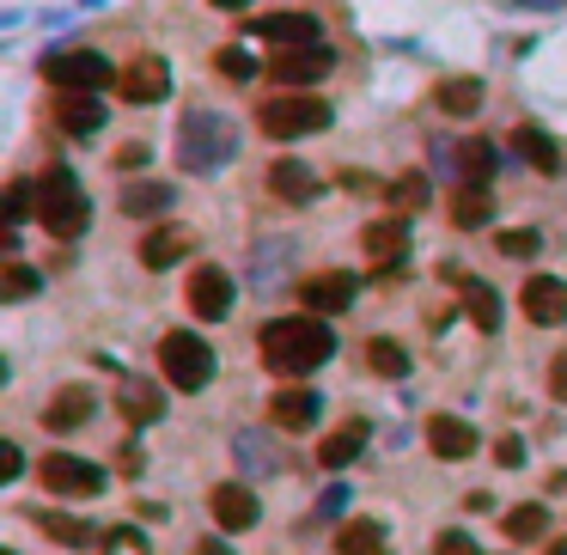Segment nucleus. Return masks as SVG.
<instances>
[{
	"mask_svg": "<svg viewBox=\"0 0 567 555\" xmlns=\"http://www.w3.org/2000/svg\"><path fill=\"white\" fill-rule=\"evenodd\" d=\"M336 355V336L323 330V318H275V324L262 330V360L275 372H287V379H299V372L323 367V360Z\"/></svg>",
	"mask_w": 567,
	"mask_h": 555,
	"instance_id": "1",
	"label": "nucleus"
},
{
	"mask_svg": "<svg viewBox=\"0 0 567 555\" xmlns=\"http://www.w3.org/2000/svg\"><path fill=\"white\" fill-rule=\"evenodd\" d=\"M37 220H44V232H56V238H79V232H86L93 208H86V189L74 184V171L56 165L44 184H37Z\"/></svg>",
	"mask_w": 567,
	"mask_h": 555,
	"instance_id": "2",
	"label": "nucleus"
},
{
	"mask_svg": "<svg viewBox=\"0 0 567 555\" xmlns=\"http://www.w3.org/2000/svg\"><path fill=\"white\" fill-rule=\"evenodd\" d=\"M257 128L269 140H299V135H323L330 128V104L311 92H281L257 110Z\"/></svg>",
	"mask_w": 567,
	"mask_h": 555,
	"instance_id": "3",
	"label": "nucleus"
},
{
	"mask_svg": "<svg viewBox=\"0 0 567 555\" xmlns=\"http://www.w3.org/2000/svg\"><path fill=\"white\" fill-rule=\"evenodd\" d=\"M232 147H238V135H232L226 116H214V110H196V116H184V140H177V159H184L189 171H214V165H226Z\"/></svg>",
	"mask_w": 567,
	"mask_h": 555,
	"instance_id": "4",
	"label": "nucleus"
},
{
	"mask_svg": "<svg viewBox=\"0 0 567 555\" xmlns=\"http://www.w3.org/2000/svg\"><path fill=\"white\" fill-rule=\"evenodd\" d=\"M159 372H165L177 391H201L214 379V348H208L196 330H171V336L159 342Z\"/></svg>",
	"mask_w": 567,
	"mask_h": 555,
	"instance_id": "5",
	"label": "nucleus"
},
{
	"mask_svg": "<svg viewBox=\"0 0 567 555\" xmlns=\"http://www.w3.org/2000/svg\"><path fill=\"white\" fill-rule=\"evenodd\" d=\"M44 79L56 86V92H104L110 79V62L98 55V49H62V55H49L44 62Z\"/></svg>",
	"mask_w": 567,
	"mask_h": 555,
	"instance_id": "6",
	"label": "nucleus"
},
{
	"mask_svg": "<svg viewBox=\"0 0 567 555\" xmlns=\"http://www.w3.org/2000/svg\"><path fill=\"white\" fill-rule=\"evenodd\" d=\"M37 477H44L49 494H67V501H86V494L104 489V470L93 458H74V452H49Z\"/></svg>",
	"mask_w": 567,
	"mask_h": 555,
	"instance_id": "7",
	"label": "nucleus"
},
{
	"mask_svg": "<svg viewBox=\"0 0 567 555\" xmlns=\"http://www.w3.org/2000/svg\"><path fill=\"white\" fill-rule=\"evenodd\" d=\"M330 67H336V55L323 44H299V49H281L275 62H269V74H275V86H293V92H299V86H318Z\"/></svg>",
	"mask_w": 567,
	"mask_h": 555,
	"instance_id": "8",
	"label": "nucleus"
},
{
	"mask_svg": "<svg viewBox=\"0 0 567 555\" xmlns=\"http://www.w3.org/2000/svg\"><path fill=\"white\" fill-rule=\"evenodd\" d=\"M116 86H123L128 104H159V98L171 92V67H165V55H135V62L116 74Z\"/></svg>",
	"mask_w": 567,
	"mask_h": 555,
	"instance_id": "9",
	"label": "nucleus"
},
{
	"mask_svg": "<svg viewBox=\"0 0 567 555\" xmlns=\"http://www.w3.org/2000/svg\"><path fill=\"white\" fill-rule=\"evenodd\" d=\"M189 311H196V318H208V324H214V318H226V311H232V275H226V269L201 262L196 275H189Z\"/></svg>",
	"mask_w": 567,
	"mask_h": 555,
	"instance_id": "10",
	"label": "nucleus"
},
{
	"mask_svg": "<svg viewBox=\"0 0 567 555\" xmlns=\"http://www.w3.org/2000/svg\"><path fill=\"white\" fill-rule=\"evenodd\" d=\"M208 513H214V525H220V531H250V525L262 519L257 494H250L245 482H220V489L208 494Z\"/></svg>",
	"mask_w": 567,
	"mask_h": 555,
	"instance_id": "11",
	"label": "nucleus"
},
{
	"mask_svg": "<svg viewBox=\"0 0 567 555\" xmlns=\"http://www.w3.org/2000/svg\"><path fill=\"white\" fill-rule=\"evenodd\" d=\"M299 299H306V311H311V318L348 311V306H354V275H342V269H323V275L299 281Z\"/></svg>",
	"mask_w": 567,
	"mask_h": 555,
	"instance_id": "12",
	"label": "nucleus"
},
{
	"mask_svg": "<svg viewBox=\"0 0 567 555\" xmlns=\"http://www.w3.org/2000/svg\"><path fill=\"white\" fill-rule=\"evenodd\" d=\"M519 306H525L531 324H562V318H567V281L531 275V281H525V294H519Z\"/></svg>",
	"mask_w": 567,
	"mask_h": 555,
	"instance_id": "13",
	"label": "nucleus"
},
{
	"mask_svg": "<svg viewBox=\"0 0 567 555\" xmlns=\"http://www.w3.org/2000/svg\"><path fill=\"white\" fill-rule=\"evenodd\" d=\"M86 421H93V391L86 385H62L44 403V428L49 433H74V428H86Z\"/></svg>",
	"mask_w": 567,
	"mask_h": 555,
	"instance_id": "14",
	"label": "nucleus"
},
{
	"mask_svg": "<svg viewBox=\"0 0 567 555\" xmlns=\"http://www.w3.org/2000/svg\"><path fill=\"white\" fill-rule=\"evenodd\" d=\"M250 37H269L281 49H299V44H318V18L311 13H269V18H250Z\"/></svg>",
	"mask_w": 567,
	"mask_h": 555,
	"instance_id": "15",
	"label": "nucleus"
},
{
	"mask_svg": "<svg viewBox=\"0 0 567 555\" xmlns=\"http://www.w3.org/2000/svg\"><path fill=\"white\" fill-rule=\"evenodd\" d=\"M56 128H62V135H98V128H104L98 92H62L56 98Z\"/></svg>",
	"mask_w": 567,
	"mask_h": 555,
	"instance_id": "16",
	"label": "nucleus"
},
{
	"mask_svg": "<svg viewBox=\"0 0 567 555\" xmlns=\"http://www.w3.org/2000/svg\"><path fill=\"white\" fill-rule=\"evenodd\" d=\"M116 409H123V421L147 428V421L165 416V391H159L153 379H123V391H116Z\"/></svg>",
	"mask_w": 567,
	"mask_h": 555,
	"instance_id": "17",
	"label": "nucleus"
},
{
	"mask_svg": "<svg viewBox=\"0 0 567 555\" xmlns=\"http://www.w3.org/2000/svg\"><path fill=\"white\" fill-rule=\"evenodd\" d=\"M428 446H433V458L458 464V458H470V452H476V428L464 416H433L428 421Z\"/></svg>",
	"mask_w": 567,
	"mask_h": 555,
	"instance_id": "18",
	"label": "nucleus"
},
{
	"mask_svg": "<svg viewBox=\"0 0 567 555\" xmlns=\"http://www.w3.org/2000/svg\"><path fill=\"white\" fill-rule=\"evenodd\" d=\"M360 245H367L372 262H391V269H397V262L409 257V226H403V220H372V226L360 232Z\"/></svg>",
	"mask_w": 567,
	"mask_h": 555,
	"instance_id": "19",
	"label": "nucleus"
},
{
	"mask_svg": "<svg viewBox=\"0 0 567 555\" xmlns=\"http://www.w3.org/2000/svg\"><path fill=\"white\" fill-rule=\"evenodd\" d=\"M189 245H196V238H189L184 226H159V232L140 238V262H147V269H171V262L189 257Z\"/></svg>",
	"mask_w": 567,
	"mask_h": 555,
	"instance_id": "20",
	"label": "nucleus"
},
{
	"mask_svg": "<svg viewBox=\"0 0 567 555\" xmlns=\"http://www.w3.org/2000/svg\"><path fill=\"white\" fill-rule=\"evenodd\" d=\"M489 214H494V196H489V184H458L452 189V226H489Z\"/></svg>",
	"mask_w": 567,
	"mask_h": 555,
	"instance_id": "21",
	"label": "nucleus"
},
{
	"mask_svg": "<svg viewBox=\"0 0 567 555\" xmlns=\"http://www.w3.org/2000/svg\"><path fill=\"white\" fill-rule=\"evenodd\" d=\"M336 555H391V543H384V525L379 519H348L336 531Z\"/></svg>",
	"mask_w": 567,
	"mask_h": 555,
	"instance_id": "22",
	"label": "nucleus"
},
{
	"mask_svg": "<svg viewBox=\"0 0 567 555\" xmlns=\"http://www.w3.org/2000/svg\"><path fill=\"white\" fill-rule=\"evenodd\" d=\"M360 446H367V421H348L342 433H330V440L318 446V464L323 470H342V464L360 458Z\"/></svg>",
	"mask_w": 567,
	"mask_h": 555,
	"instance_id": "23",
	"label": "nucleus"
},
{
	"mask_svg": "<svg viewBox=\"0 0 567 555\" xmlns=\"http://www.w3.org/2000/svg\"><path fill=\"white\" fill-rule=\"evenodd\" d=\"M269 189H275L281 201H311V196H318V177H311L299 159H281V165L269 171Z\"/></svg>",
	"mask_w": 567,
	"mask_h": 555,
	"instance_id": "24",
	"label": "nucleus"
},
{
	"mask_svg": "<svg viewBox=\"0 0 567 555\" xmlns=\"http://www.w3.org/2000/svg\"><path fill=\"white\" fill-rule=\"evenodd\" d=\"M269 416H275V428H311V421H318V397H311V391H281L275 403H269Z\"/></svg>",
	"mask_w": 567,
	"mask_h": 555,
	"instance_id": "25",
	"label": "nucleus"
},
{
	"mask_svg": "<svg viewBox=\"0 0 567 555\" xmlns=\"http://www.w3.org/2000/svg\"><path fill=\"white\" fill-rule=\"evenodd\" d=\"M513 147H519V153L531 159L537 171H550V177L562 171V153H555V140L543 135V128H531V123H525V128H513Z\"/></svg>",
	"mask_w": 567,
	"mask_h": 555,
	"instance_id": "26",
	"label": "nucleus"
},
{
	"mask_svg": "<svg viewBox=\"0 0 567 555\" xmlns=\"http://www.w3.org/2000/svg\"><path fill=\"white\" fill-rule=\"evenodd\" d=\"M171 208V184H128L123 189V214L147 220V214H165Z\"/></svg>",
	"mask_w": 567,
	"mask_h": 555,
	"instance_id": "27",
	"label": "nucleus"
},
{
	"mask_svg": "<svg viewBox=\"0 0 567 555\" xmlns=\"http://www.w3.org/2000/svg\"><path fill=\"white\" fill-rule=\"evenodd\" d=\"M433 104H440L445 116H476V104H482V86H476V79H445L440 92H433Z\"/></svg>",
	"mask_w": 567,
	"mask_h": 555,
	"instance_id": "28",
	"label": "nucleus"
},
{
	"mask_svg": "<svg viewBox=\"0 0 567 555\" xmlns=\"http://www.w3.org/2000/svg\"><path fill=\"white\" fill-rule=\"evenodd\" d=\"M44 531H49L56 543H67V550H93V538H98L93 525L74 519V513H44Z\"/></svg>",
	"mask_w": 567,
	"mask_h": 555,
	"instance_id": "29",
	"label": "nucleus"
},
{
	"mask_svg": "<svg viewBox=\"0 0 567 555\" xmlns=\"http://www.w3.org/2000/svg\"><path fill=\"white\" fill-rule=\"evenodd\" d=\"M543 531H550V513L537 507V501H525V507L506 513V538L513 543H531V538H543Z\"/></svg>",
	"mask_w": 567,
	"mask_h": 555,
	"instance_id": "30",
	"label": "nucleus"
},
{
	"mask_svg": "<svg viewBox=\"0 0 567 555\" xmlns=\"http://www.w3.org/2000/svg\"><path fill=\"white\" fill-rule=\"evenodd\" d=\"M458 171H464V184H489V177H494V147H489V140H464V147H458Z\"/></svg>",
	"mask_w": 567,
	"mask_h": 555,
	"instance_id": "31",
	"label": "nucleus"
},
{
	"mask_svg": "<svg viewBox=\"0 0 567 555\" xmlns=\"http://www.w3.org/2000/svg\"><path fill=\"white\" fill-rule=\"evenodd\" d=\"M464 306H470L476 330H501V294H494V287L470 281V287H464Z\"/></svg>",
	"mask_w": 567,
	"mask_h": 555,
	"instance_id": "32",
	"label": "nucleus"
},
{
	"mask_svg": "<svg viewBox=\"0 0 567 555\" xmlns=\"http://www.w3.org/2000/svg\"><path fill=\"white\" fill-rule=\"evenodd\" d=\"M421 201H428V177H421V171H403L397 184H391V208H397V214H415Z\"/></svg>",
	"mask_w": 567,
	"mask_h": 555,
	"instance_id": "33",
	"label": "nucleus"
},
{
	"mask_svg": "<svg viewBox=\"0 0 567 555\" xmlns=\"http://www.w3.org/2000/svg\"><path fill=\"white\" fill-rule=\"evenodd\" d=\"M367 360H372V372H384V379H403V372H409V355H403L397 342H384V336L367 348Z\"/></svg>",
	"mask_w": 567,
	"mask_h": 555,
	"instance_id": "34",
	"label": "nucleus"
},
{
	"mask_svg": "<svg viewBox=\"0 0 567 555\" xmlns=\"http://www.w3.org/2000/svg\"><path fill=\"white\" fill-rule=\"evenodd\" d=\"M0 294H7V299H32V294H37V269H25V262H7V275H0Z\"/></svg>",
	"mask_w": 567,
	"mask_h": 555,
	"instance_id": "35",
	"label": "nucleus"
},
{
	"mask_svg": "<svg viewBox=\"0 0 567 555\" xmlns=\"http://www.w3.org/2000/svg\"><path fill=\"white\" fill-rule=\"evenodd\" d=\"M494 245H501V257H537V232L531 226H513V232H501V238H494Z\"/></svg>",
	"mask_w": 567,
	"mask_h": 555,
	"instance_id": "36",
	"label": "nucleus"
},
{
	"mask_svg": "<svg viewBox=\"0 0 567 555\" xmlns=\"http://www.w3.org/2000/svg\"><path fill=\"white\" fill-rule=\"evenodd\" d=\"M214 67H220L226 79H250V74H257V62H250V55H245L238 44H226V49H220V55H214Z\"/></svg>",
	"mask_w": 567,
	"mask_h": 555,
	"instance_id": "37",
	"label": "nucleus"
},
{
	"mask_svg": "<svg viewBox=\"0 0 567 555\" xmlns=\"http://www.w3.org/2000/svg\"><path fill=\"white\" fill-rule=\"evenodd\" d=\"M32 208H37L32 184H7V220H13V226H19L25 214H32Z\"/></svg>",
	"mask_w": 567,
	"mask_h": 555,
	"instance_id": "38",
	"label": "nucleus"
},
{
	"mask_svg": "<svg viewBox=\"0 0 567 555\" xmlns=\"http://www.w3.org/2000/svg\"><path fill=\"white\" fill-rule=\"evenodd\" d=\"M433 555H476V543L464 538V531H445V538L433 543Z\"/></svg>",
	"mask_w": 567,
	"mask_h": 555,
	"instance_id": "39",
	"label": "nucleus"
},
{
	"mask_svg": "<svg viewBox=\"0 0 567 555\" xmlns=\"http://www.w3.org/2000/svg\"><path fill=\"white\" fill-rule=\"evenodd\" d=\"M19 464H25V452L7 440V446H0V482H13V477H19Z\"/></svg>",
	"mask_w": 567,
	"mask_h": 555,
	"instance_id": "40",
	"label": "nucleus"
},
{
	"mask_svg": "<svg viewBox=\"0 0 567 555\" xmlns=\"http://www.w3.org/2000/svg\"><path fill=\"white\" fill-rule=\"evenodd\" d=\"M550 397L567 403V355H555V367H550Z\"/></svg>",
	"mask_w": 567,
	"mask_h": 555,
	"instance_id": "41",
	"label": "nucleus"
},
{
	"mask_svg": "<svg viewBox=\"0 0 567 555\" xmlns=\"http://www.w3.org/2000/svg\"><path fill=\"white\" fill-rule=\"evenodd\" d=\"M140 159H147V147H140V140H128V147H116V165H123V171H135Z\"/></svg>",
	"mask_w": 567,
	"mask_h": 555,
	"instance_id": "42",
	"label": "nucleus"
},
{
	"mask_svg": "<svg viewBox=\"0 0 567 555\" xmlns=\"http://www.w3.org/2000/svg\"><path fill=\"white\" fill-rule=\"evenodd\" d=\"M494 458H501V464H519V458H525V446H519V440H513V433H506L501 446H494Z\"/></svg>",
	"mask_w": 567,
	"mask_h": 555,
	"instance_id": "43",
	"label": "nucleus"
},
{
	"mask_svg": "<svg viewBox=\"0 0 567 555\" xmlns=\"http://www.w3.org/2000/svg\"><path fill=\"white\" fill-rule=\"evenodd\" d=\"M214 7H226V13H238V7H245V0H214Z\"/></svg>",
	"mask_w": 567,
	"mask_h": 555,
	"instance_id": "44",
	"label": "nucleus"
},
{
	"mask_svg": "<svg viewBox=\"0 0 567 555\" xmlns=\"http://www.w3.org/2000/svg\"><path fill=\"white\" fill-rule=\"evenodd\" d=\"M550 555H567V543H555V550H550Z\"/></svg>",
	"mask_w": 567,
	"mask_h": 555,
	"instance_id": "45",
	"label": "nucleus"
},
{
	"mask_svg": "<svg viewBox=\"0 0 567 555\" xmlns=\"http://www.w3.org/2000/svg\"><path fill=\"white\" fill-rule=\"evenodd\" d=\"M7 555H13V550H7Z\"/></svg>",
	"mask_w": 567,
	"mask_h": 555,
	"instance_id": "46",
	"label": "nucleus"
}]
</instances>
